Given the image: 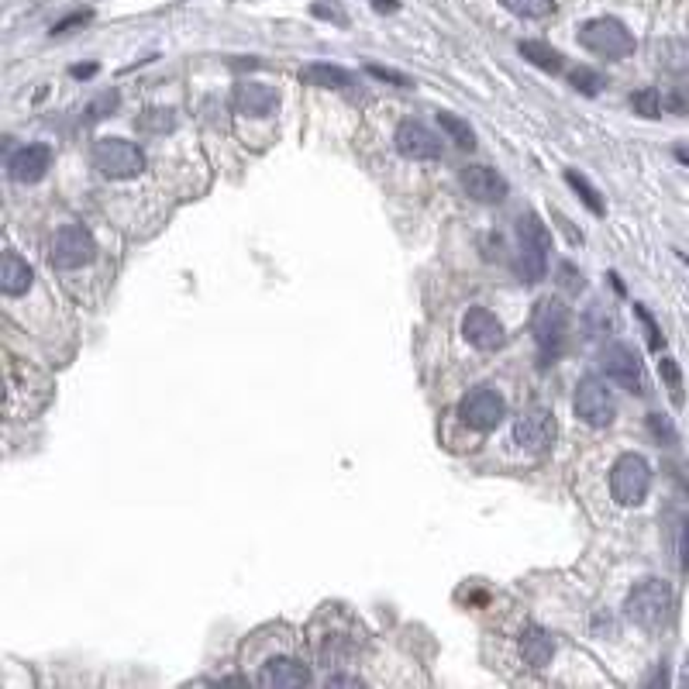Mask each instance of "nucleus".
I'll return each instance as SVG.
<instances>
[{
	"label": "nucleus",
	"instance_id": "nucleus-1",
	"mask_svg": "<svg viewBox=\"0 0 689 689\" xmlns=\"http://www.w3.org/2000/svg\"><path fill=\"white\" fill-rule=\"evenodd\" d=\"M624 614H627V621L638 624L641 631H648V634L662 631L672 617L669 583H665V579H655V576L634 583V590L627 593V600H624Z\"/></svg>",
	"mask_w": 689,
	"mask_h": 689
},
{
	"label": "nucleus",
	"instance_id": "nucleus-2",
	"mask_svg": "<svg viewBox=\"0 0 689 689\" xmlns=\"http://www.w3.org/2000/svg\"><path fill=\"white\" fill-rule=\"evenodd\" d=\"M569 307L562 304V300L555 297H541L538 304H534V314H531V331H534V342H538V352H541V362H552L555 355L565 348V338H569Z\"/></svg>",
	"mask_w": 689,
	"mask_h": 689
},
{
	"label": "nucleus",
	"instance_id": "nucleus-3",
	"mask_svg": "<svg viewBox=\"0 0 689 689\" xmlns=\"http://www.w3.org/2000/svg\"><path fill=\"white\" fill-rule=\"evenodd\" d=\"M548 252H552V235L541 224L538 214H521L517 218V259L528 283H538L548 269Z\"/></svg>",
	"mask_w": 689,
	"mask_h": 689
},
{
	"label": "nucleus",
	"instance_id": "nucleus-4",
	"mask_svg": "<svg viewBox=\"0 0 689 689\" xmlns=\"http://www.w3.org/2000/svg\"><path fill=\"white\" fill-rule=\"evenodd\" d=\"M90 159L107 180H135L145 169V152L135 142H125V138H97Z\"/></svg>",
	"mask_w": 689,
	"mask_h": 689
},
{
	"label": "nucleus",
	"instance_id": "nucleus-5",
	"mask_svg": "<svg viewBox=\"0 0 689 689\" xmlns=\"http://www.w3.org/2000/svg\"><path fill=\"white\" fill-rule=\"evenodd\" d=\"M652 490V466L638 452H624L610 469V493L621 507H638Z\"/></svg>",
	"mask_w": 689,
	"mask_h": 689
},
{
	"label": "nucleus",
	"instance_id": "nucleus-6",
	"mask_svg": "<svg viewBox=\"0 0 689 689\" xmlns=\"http://www.w3.org/2000/svg\"><path fill=\"white\" fill-rule=\"evenodd\" d=\"M579 45L603 59H627L634 52V35L617 18H593L579 28Z\"/></svg>",
	"mask_w": 689,
	"mask_h": 689
},
{
	"label": "nucleus",
	"instance_id": "nucleus-7",
	"mask_svg": "<svg viewBox=\"0 0 689 689\" xmlns=\"http://www.w3.org/2000/svg\"><path fill=\"white\" fill-rule=\"evenodd\" d=\"M600 366L607 379H614L617 386H624L627 393H638V397H645L652 386H648V373H645V362H641V355L634 352V348L627 345H607L600 355Z\"/></svg>",
	"mask_w": 689,
	"mask_h": 689
},
{
	"label": "nucleus",
	"instance_id": "nucleus-8",
	"mask_svg": "<svg viewBox=\"0 0 689 689\" xmlns=\"http://www.w3.org/2000/svg\"><path fill=\"white\" fill-rule=\"evenodd\" d=\"M94 255L97 242L83 224H63L49 245V262L56 269H80L87 262H94Z\"/></svg>",
	"mask_w": 689,
	"mask_h": 689
},
{
	"label": "nucleus",
	"instance_id": "nucleus-9",
	"mask_svg": "<svg viewBox=\"0 0 689 689\" xmlns=\"http://www.w3.org/2000/svg\"><path fill=\"white\" fill-rule=\"evenodd\" d=\"M459 417L472 431H493L507 417V400L493 386H476L459 400Z\"/></svg>",
	"mask_w": 689,
	"mask_h": 689
},
{
	"label": "nucleus",
	"instance_id": "nucleus-10",
	"mask_svg": "<svg viewBox=\"0 0 689 689\" xmlns=\"http://www.w3.org/2000/svg\"><path fill=\"white\" fill-rule=\"evenodd\" d=\"M576 414L583 417L590 428H607L617 414L614 390H610L600 376H586L583 383L576 386Z\"/></svg>",
	"mask_w": 689,
	"mask_h": 689
},
{
	"label": "nucleus",
	"instance_id": "nucleus-11",
	"mask_svg": "<svg viewBox=\"0 0 689 689\" xmlns=\"http://www.w3.org/2000/svg\"><path fill=\"white\" fill-rule=\"evenodd\" d=\"M393 142H397L400 156L414 162H428L441 156V138L428 125H421V121H404L397 128V135H393Z\"/></svg>",
	"mask_w": 689,
	"mask_h": 689
},
{
	"label": "nucleus",
	"instance_id": "nucleus-12",
	"mask_svg": "<svg viewBox=\"0 0 689 689\" xmlns=\"http://www.w3.org/2000/svg\"><path fill=\"white\" fill-rule=\"evenodd\" d=\"M514 438H517V445L531 448V452H545V448L555 441V417H552V410H545V407L524 410V414L514 421Z\"/></svg>",
	"mask_w": 689,
	"mask_h": 689
},
{
	"label": "nucleus",
	"instance_id": "nucleus-13",
	"mask_svg": "<svg viewBox=\"0 0 689 689\" xmlns=\"http://www.w3.org/2000/svg\"><path fill=\"white\" fill-rule=\"evenodd\" d=\"M462 335H466V342L472 348H479V352H493V348H500L507 342L500 317L493 311H486V307H472V311L462 317Z\"/></svg>",
	"mask_w": 689,
	"mask_h": 689
},
{
	"label": "nucleus",
	"instance_id": "nucleus-14",
	"mask_svg": "<svg viewBox=\"0 0 689 689\" xmlns=\"http://www.w3.org/2000/svg\"><path fill=\"white\" fill-rule=\"evenodd\" d=\"M307 683H311V669L293 655L266 658V665L259 669V686L266 689H297Z\"/></svg>",
	"mask_w": 689,
	"mask_h": 689
},
{
	"label": "nucleus",
	"instance_id": "nucleus-15",
	"mask_svg": "<svg viewBox=\"0 0 689 689\" xmlns=\"http://www.w3.org/2000/svg\"><path fill=\"white\" fill-rule=\"evenodd\" d=\"M462 190L469 193L479 204H500L507 197V180L490 166H466L462 169Z\"/></svg>",
	"mask_w": 689,
	"mask_h": 689
},
{
	"label": "nucleus",
	"instance_id": "nucleus-16",
	"mask_svg": "<svg viewBox=\"0 0 689 689\" xmlns=\"http://www.w3.org/2000/svg\"><path fill=\"white\" fill-rule=\"evenodd\" d=\"M52 166V149L49 145H25L7 159V176L18 183H38Z\"/></svg>",
	"mask_w": 689,
	"mask_h": 689
},
{
	"label": "nucleus",
	"instance_id": "nucleus-17",
	"mask_svg": "<svg viewBox=\"0 0 689 689\" xmlns=\"http://www.w3.org/2000/svg\"><path fill=\"white\" fill-rule=\"evenodd\" d=\"M32 283H35L32 266H28L18 252H7L4 266H0V290H4V297H11V300L21 297V293L32 290Z\"/></svg>",
	"mask_w": 689,
	"mask_h": 689
},
{
	"label": "nucleus",
	"instance_id": "nucleus-18",
	"mask_svg": "<svg viewBox=\"0 0 689 689\" xmlns=\"http://www.w3.org/2000/svg\"><path fill=\"white\" fill-rule=\"evenodd\" d=\"M235 104H238V111L249 114V118H266V114L276 111L280 97H276V90L266 87V83H245V87H238Z\"/></svg>",
	"mask_w": 689,
	"mask_h": 689
},
{
	"label": "nucleus",
	"instance_id": "nucleus-19",
	"mask_svg": "<svg viewBox=\"0 0 689 689\" xmlns=\"http://www.w3.org/2000/svg\"><path fill=\"white\" fill-rule=\"evenodd\" d=\"M521 655L531 669H545L555 655V638L545 631V627H524L521 634Z\"/></svg>",
	"mask_w": 689,
	"mask_h": 689
},
{
	"label": "nucleus",
	"instance_id": "nucleus-20",
	"mask_svg": "<svg viewBox=\"0 0 689 689\" xmlns=\"http://www.w3.org/2000/svg\"><path fill=\"white\" fill-rule=\"evenodd\" d=\"M300 80L311 83V87H321V90H345L352 87V73L342 66H328V63H314L307 66L304 73H300Z\"/></svg>",
	"mask_w": 689,
	"mask_h": 689
},
{
	"label": "nucleus",
	"instance_id": "nucleus-21",
	"mask_svg": "<svg viewBox=\"0 0 689 689\" xmlns=\"http://www.w3.org/2000/svg\"><path fill=\"white\" fill-rule=\"evenodd\" d=\"M521 56L528 59L531 66L545 69V73H562V52L545 42H521Z\"/></svg>",
	"mask_w": 689,
	"mask_h": 689
},
{
	"label": "nucleus",
	"instance_id": "nucleus-22",
	"mask_svg": "<svg viewBox=\"0 0 689 689\" xmlns=\"http://www.w3.org/2000/svg\"><path fill=\"white\" fill-rule=\"evenodd\" d=\"M438 125L441 131H445L448 138H452L459 149H476V131L469 128V121H462V118H455V114H445L441 111L438 114Z\"/></svg>",
	"mask_w": 689,
	"mask_h": 689
},
{
	"label": "nucleus",
	"instance_id": "nucleus-23",
	"mask_svg": "<svg viewBox=\"0 0 689 689\" xmlns=\"http://www.w3.org/2000/svg\"><path fill=\"white\" fill-rule=\"evenodd\" d=\"M565 183H569V187L576 190L579 197H583V204L590 207V211L596 214V218H603V214H607V207H603L600 193H596V187H593L590 180H586V176H579L576 169H569V173H565Z\"/></svg>",
	"mask_w": 689,
	"mask_h": 689
},
{
	"label": "nucleus",
	"instance_id": "nucleus-24",
	"mask_svg": "<svg viewBox=\"0 0 689 689\" xmlns=\"http://www.w3.org/2000/svg\"><path fill=\"white\" fill-rule=\"evenodd\" d=\"M517 18H548L555 11V0H500Z\"/></svg>",
	"mask_w": 689,
	"mask_h": 689
},
{
	"label": "nucleus",
	"instance_id": "nucleus-25",
	"mask_svg": "<svg viewBox=\"0 0 689 689\" xmlns=\"http://www.w3.org/2000/svg\"><path fill=\"white\" fill-rule=\"evenodd\" d=\"M631 104H634V111L645 114V118H662V114H665V94H662V90H655V87L634 94Z\"/></svg>",
	"mask_w": 689,
	"mask_h": 689
},
{
	"label": "nucleus",
	"instance_id": "nucleus-26",
	"mask_svg": "<svg viewBox=\"0 0 689 689\" xmlns=\"http://www.w3.org/2000/svg\"><path fill=\"white\" fill-rule=\"evenodd\" d=\"M658 373H662L665 386H669V393H672V404H676V407H683L686 393H683V373H679L676 359H669V355H665V359L658 362Z\"/></svg>",
	"mask_w": 689,
	"mask_h": 689
},
{
	"label": "nucleus",
	"instance_id": "nucleus-27",
	"mask_svg": "<svg viewBox=\"0 0 689 689\" xmlns=\"http://www.w3.org/2000/svg\"><path fill=\"white\" fill-rule=\"evenodd\" d=\"M662 63L672 73H689V45L686 42H665L662 45Z\"/></svg>",
	"mask_w": 689,
	"mask_h": 689
},
{
	"label": "nucleus",
	"instance_id": "nucleus-28",
	"mask_svg": "<svg viewBox=\"0 0 689 689\" xmlns=\"http://www.w3.org/2000/svg\"><path fill=\"white\" fill-rule=\"evenodd\" d=\"M572 87L576 90H583L586 97H596L600 94V87H603V76L596 73V69H590V66H579V69H572Z\"/></svg>",
	"mask_w": 689,
	"mask_h": 689
},
{
	"label": "nucleus",
	"instance_id": "nucleus-29",
	"mask_svg": "<svg viewBox=\"0 0 689 689\" xmlns=\"http://www.w3.org/2000/svg\"><path fill=\"white\" fill-rule=\"evenodd\" d=\"M676 555H679V569L689 572V517L676 521Z\"/></svg>",
	"mask_w": 689,
	"mask_h": 689
},
{
	"label": "nucleus",
	"instance_id": "nucleus-30",
	"mask_svg": "<svg viewBox=\"0 0 689 689\" xmlns=\"http://www.w3.org/2000/svg\"><path fill=\"white\" fill-rule=\"evenodd\" d=\"M173 125H176V118L169 111H149L138 118V128L142 131H169Z\"/></svg>",
	"mask_w": 689,
	"mask_h": 689
},
{
	"label": "nucleus",
	"instance_id": "nucleus-31",
	"mask_svg": "<svg viewBox=\"0 0 689 689\" xmlns=\"http://www.w3.org/2000/svg\"><path fill=\"white\" fill-rule=\"evenodd\" d=\"M634 314H638V321H641V324H645V335H648V345H652V348H655V352H658V348H662V331H658L655 317H652V314H648V307H645V304H634Z\"/></svg>",
	"mask_w": 689,
	"mask_h": 689
},
{
	"label": "nucleus",
	"instance_id": "nucleus-32",
	"mask_svg": "<svg viewBox=\"0 0 689 689\" xmlns=\"http://www.w3.org/2000/svg\"><path fill=\"white\" fill-rule=\"evenodd\" d=\"M114 107H118V94H114V90H107L104 97L94 100V104L87 107V121H100V118H107V114H111Z\"/></svg>",
	"mask_w": 689,
	"mask_h": 689
},
{
	"label": "nucleus",
	"instance_id": "nucleus-33",
	"mask_svg": "<svg viewBox=\"0 0 689 689\" xmlns=\"http://www.w3.org/2000/svg\"><path fill=\"white\" fill-rule=\"evenodd\" d=\"M648 428H652V435H655L658 441H665V445H672V441H676V428L669 424V417L652 414V417H648Z\"/></svg>",
	"mask_w": 689,
	"mask_h": 689
},
{
	"label": "nucleus",
	"instance_id": "nucleus-34",
	"mask_svg": "<svg viewBox=\"0 0 689 689\" xmlns=\"http://www.w3.org/2000/svg\"><path fill=\"white\" fill-rule=\"evenodd\" d=\"M369 73L376 76V80H386V83H397V87H410V80L404 73H393V69H383V66H369Z\"/></svg>",
	"mask_w": 689,
	"mask_h": 689
},
{
	"label": "nucleus",
	"instance_id": "nucleus-35",
	"mask_svg": "<svg viewBox=\"0 0 689 689\" xmlns=\"http://www.w3.org/2000/svg\"><path fill=\"white\" fill-rule=\"evenodd\" d=\"M562 283L569 286V290H579V286H583V276H579L572 266H562Z\"/></svg>",
	"mask_w": 689,
	"mask_h": 689
},
{
	"label": "nucleus",
	"instance_id": "nucleus-36",
	"mask_svg": "<svg viewBox=\"0 0 689 689\" xmlns=\"http://www.w3.org/2000/svg\"><path fill=\"white\" fill-rule=\"evenodd\" d=\"M87 18H90V14H73V18H66L63 25H56V32H66V28H73V25H83Z\"/></svg>",
	"mask_w": 689,
	"mask_h": 689
},
{
	"label": "nucleus",
	"instance_id": "nucleus-37",
	"mask_svg": "<svg viewBox=\"0 0 689 689\" xmlns=\"http://www.w3.org/2000/svg\"><path fill=\"white\" fill-rule=\"evenodd\" d=\"M373 7H376V11H397V0H373Z\"/></svg>",
	"mask_w": 689,
	"mask_h": 689
},
{
	"label": "nucleus",
	"instance_id": "nucleus-38",
	"mask_svg": "<svg viewBox=\"0 0 689 689\" xmlns=\"http://www.w3.org/2000/svg\"><path fill=\"white\" fill-rule=\"evenodd\" d=\"M97 73V66H76L73 69V76H80V80H83V76H94Z\"/></svg>",
	"mask_w": 689,
	"mask_h": 689
},
{
	"label": "nucleus",
	"instance_id": "nucleus-39",
	"mask_svg": "<svg viewBox=\"0 0 689 689\" xmlns=\"http://www.w3.org/2000/svg\"><path fill=\"white\" fill-rule=\"evenodd\" d=\"M676 159L686 162V166H689V145H676Z\"/></svg>",
	"mask_w": 689,
	"mask_h": 689
}]
</instances>
